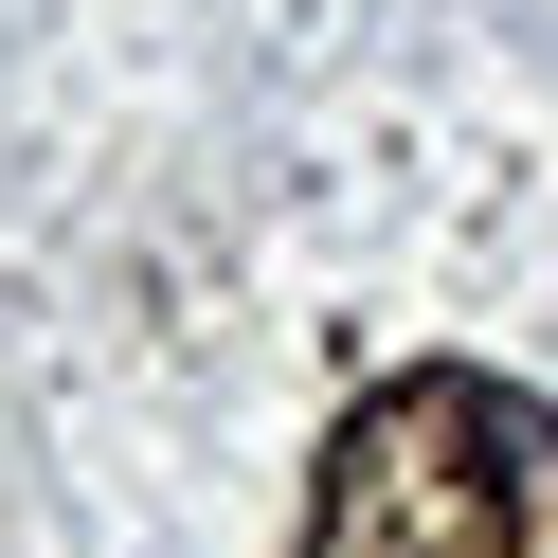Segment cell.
Listing matches in <instances>:
<instances>
[{
	"label": "cell",
	"instance_id": "1",
	"mask_svg": "<svg viewBox=\"0 0 558 558\" xmlns=\"http://www.w3.org/2000/svg\"><path fill=\"white\" fill-rule=\"evenodd\" d=\"M289 558H558V397L486 361H397L342 397Z\"/></svg>",
	"mask_w": 558,
	"mask_h": 558
}]
</instances>
